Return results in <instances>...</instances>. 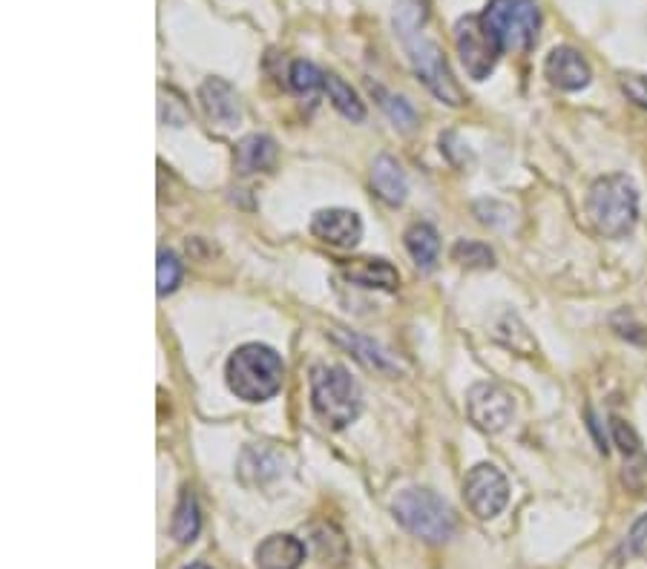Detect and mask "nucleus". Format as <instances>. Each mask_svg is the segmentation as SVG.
I'll return each instance as SVG.
<instances>
[{"instance_id":"1","label":"nucleus","mask_w":647,"mask_h":569,"mask_svg":"<svg viewBox=\"0 0 647 569\" xmlns=\"http://www.w3.org/2000/svg\"><path fill=\"white\" fill-rule=\"evenodd\" d=\"M286 378V365L279 360L274 348L259 346V342H247L240 346L228 357L224 365V380L240 400L245 403H265L282 388Z\"/></svg>"},{"instance_id":"2","label":"nucleus","mask_w":647,"mask_h":569,"mask_svg":"<svg viewBox=\"0 0 647 569\" xmlns=\"http://www.w3.org/2000/svg\"><path fill=\"white\" fill-rule=\"evenodd\" d=\"M587 216L596 231L608 239H622L639 222V190L624 173L596 178L587 193Z\"/></svg>"},{"instance_id":"3","label":"nucleus","mask_w":647,"mask_h":569,"mask_svg":"<svg viewBox=\"0 0 647 569\" xmlns=\"http://www.w3.org/2000/svg\"><path fill=\"white\" fill-rule=\"evenodd\" d=\"M311 408L328 429H346L348 423H355L362 408L360 385L343 365H314L311 369Z\"/></svg>"},{"instance_id":"4","label":"nucleus","mask_w":647,"mask_h":569,"mask_svg":"<svg viewBox=\"0 0 647 569\" xmlns=\"http://www.w3.org/2000/svg\"><path fill=\"white\" fill-rule=\"evenodd\" d=\"M392 512L403 530L412 532L415 538L426 544H447L455 535V515L449 503L429 489H406L394 498Z\"/></svg>"},{"instance_id":"5","label":"nucleus","mask_w":647,"mask_h":569,"mask_svg":"<svg viewBox=\"0 0 647 569\" xmlns=\"http://www.w3.org/2000/svg\"><path fill=\"white\" fill-rule=\"evenodd\" d=\"M481 18L504 53H530L539 40L541 9L535 0H489Z\"/></svg>"},{"instance_id":"6","label":"nucleus","mask_w":647,"mask_h":569,"mask_svg":"<svg viewBox=\"0 0 647 569\" xmlns=\"http://www.w3.org/2000/svg\"><path fill=\"white\" fill-rule=\"evenodd\" d=\"M403 44H406L408 61L415 67L417 78L426 84V90L438 101L449 104V107H461L463 90L458 86L455 76L449 70L447 58H443L438 44L424 38V35H412V38L403 40Z\"/></svg>"},{"instance_id":"7","label":"nucleus","mask_w":647,"mask_h":569,"mask_svg":"<svg viewBox=\"0 0 647 569\" xmlns=\"http://www.w3.org/2000/svg\"><path fill=\"white\" fill-rule=\"evenodd\" d=\"M455 49L472 81H486L501 58V44L481 15H466L455 24Z\"/></svg>"},{"instance_id":"8","label":"nucleus","mask_w":647,"mask_h":569,"mask_svg":"<svg viewBox=\"0 0 647 569\" xmlns=\"http://www.w3.org/2000/svg\"><path fill=\"white\" fill-rule=\"evenodd\" d=\"M463 500L472 509V515H478L481 521L501 515L509 503L507 477L493 463H478L463 480Z\"/></svg>"},{"instance_id":"9","label":"nucleus","mask_w":647,"mask_h":569,"mask_svg":"<svg viewBox=\"0 0 647 569\" xmlns=\"http://www.w3.org/2000/svg\"><path fill=\"white\" fill-rule=\"evenodd\" d=\"M466 415L472 426L486 434H498L507 429L516 417V403L509 397L507 388L498 383H475L466 394Z\"/></svg>"},{"instance_id":"10","label":"nucleus","mask_w":647,"mask_h":569,"mask_svg":"<svg viewBox=\"0 0 647 569\" xmlns=\"http://www.w3.org/2000/svg\"><path fill=\"white\" fill-rule=\"evenodd\" d=\"M544 76L553 86L564 90V93H578L590 84L593 70L578 49L573 47H555L544 61Z\"/></svg>"},{"instance_id":"11","label":"nucleus","mask_w":647,"mask_h":569,"mask_svg":"<svg viewBox=\"0 0 647 569\" xmlns=\"http://www.w3.org/2000/svg\"><path fill=\"white\" fill-rule=\"evenodd\" d=\"M311 233H314L320 242L332 247H355L362 236V222L355 210L346 208H328L314 213L311 219Z\"/></svg>"},{"instance_id":"12","label":"nucleus","mask_w":647,"mask_h":569,"mask_svg":"<svg viewBox=\"0 0 647 569\" xmlns=\"http://www.w3.org/2000/svg\"><path fill=\"white\" fill-rule=\"evenodd\" d=\"M199 101L208 121H213L216 127H222V130L236 127V124L242 121L240 95H236V90H233L228 81H222V78H208V81L199 86Z\"/></svg>"},{"instance_id":"13","label":"nucleus","mask_w":647,"mask_h":569,"mask_svg":"<svg viewBox=\"0 0 647 569\" xmlns=\"http://www.w3.org/2000/svg\"><path fill=\"white\" fill-rule=\"evenodd\" d=\"M339 274L348 282L360 284V288H378V291H397V284H401V274L385 259L339 262Z\"/></svg>"},{"instance_id":"14","label":"nucleus","mask_w":647,"mask_h":569,"mask_svg":"<svg viewBox=\"0 0 647 569\" xmlns=\"http://www.w3.org/2000/svg\"><path fill=\"white\" fill-rule=\"evenodd\" d=\"M277 164V141L263 132H251L236 144L233 150V167L242 176H251V173H265Z\"/></svg>"},{"instance_id":"15","label":"nucleus","mask_w":647,"mask_h":569,"mask_svg":"<svg viewBox=\"0 0 647 569\" xmlns=\"http://www.w3.org/2000/svg\"><path fill=\"white\" fill-rule=\"evenodd\" d=\"M254 558L259 569H300L305 561V544L293 535H268L256 546Z\"/></svg>"},{"instance_id":"16","label":"nucleus","mask_w":647,"mask_h":569,"mask_svg":"<svg viewBox=\"0 0 647 569\" xmlns=\"http://www.w3.org/2000/svg\"><path fill=\"white\" fill-rule=\"evenodd\" d=\"M328 337H332L337 346L346 348V351H351V355H355V360H360L366 369L380 371V374H397V362L385 355L383 348H380L374 339L360 337V334H351V332H343V328H332V332H328Z\"/></svg>"},{"instance_id":"17","label":"nucleus","mask_w":647,"mask_h":569,"mask_svg":"<svg viewBox=\"0 0 647 569\" xmlns=\"http://www.w3.org/2000/svg\"><path fill=\"white\" fill-rule=\"evenodd\" d=\"M371 185H374V193H378L380 199H383L385 205H392V208H397V205L406 201V173H403V167L392 155H378V159H374V164H371Z\"/></svg>"},{"instance_id":"18","label":"nucleus","mask_w":647,"mask_h":569,"mask_svg":"<svg viewBox=\"0 0 647 569\" xmlns=\"http://www.w3.org/2000/svg\"><path fill=\"white\" fill-rule=\"evenodd\" d=\"M282 475V457L268 446H247L240 461V477L247 486H263L265 480Z\"/></svg>"},{"instance_id":"19","label":"nucleus","mask_w":647,"mask_h":569,"mask_svg":"<svg viewBox=\"0 0 647 569\" xmlns=\"http://www.w3.org/2000/svg\"><path fill=\"white\" fill-rule=\"evenodd\" d=\"M406 251L420 270H431L438 265L440 236L431 224H412L406 231Z\"/></svg>"},{"instance_id":"20","label":"nucleus","mask_w":647,"mask_h":569,"mask_svg":"<svg viewBox=\"0 0 647 569\" xmlns=\"http://www.w3.org/2000/svg\"><path fill=\"white\" fill-rule=\"evenodd\" d=\"M201 530V515H199V503H196V495L190 489L182 492L176 503V512H173V523H170V532L178 544H193L199 538Z\"/></svg>"},{"instance_id":"21","label":"nucleus","mask_w":647,"mask_h":569,"mask_svg":"<svg viewBox=\"0 0 647 569\" xmlns=\"http://www.w3.org/2000/svg\"><path fill=\"white\" fill-rule=\"evenodd\" d=\"M323 86H325V93H328V101H332L339 116L351 118V121H362V118H366V107H362L360 95H357L355 90L343 81V78L328 72V76L323 78Z\"/></svg>"},{"instance_id":"22","label":"nucleus","mask_w":647,"mask_h":569,"mask_svg":"<svg viewBox=\"0 0 647 569\" xmlns=\"http://www.w3.org/2000/svg\"><path fill=\"white\" fill-rule=\"evenodd\" d=\"M429 18V0H394V30L403 40L420 35V26Z\"/></svg>"},{"instance_id":"23","label":"nucleus","mask_w":647,"mask_h":569,"mask_svg":"<svg viewBox=\"0 0 647 569\" xmlns=\"http://www.w3.org/2000/svg\"><path fill=\"white\" fill-rule=\"evenodd\" d=\"M452 259H455L458 265H463V268L486 270L495 265V254L489 247L481 245V242H466V239H461V242L452 247Z\"/></svg>"},{"instance_id":"24","label":"nucleus","mask_w":647,"mask_h":569,"mask_svg":"<svg viewBox=\"0 0 647 569\" xmlns=\"http://www.w3.org/2000/svg\"><path fill=\"white\" fill-rule=\"evenodd\" d=\"M182 282V262H178L176 254L170 251H162L159 254V262H155V284H159V297H167L173 293Z\"/></svg>"},{"instance_id":"25","label":"nucleus","mask_w":647,"mask_h":569,"mask_svg":"<svg viewBox=\"0 0 647 569\" xmlns=\"http://www.w3.org/2000/svg\"><path fill=\"white\" fill-rule=\"evenodd\" d=\"M323 72L316 70L311 61H293L291 72H288V84H291L293 93L311 95L316 93V86H323Z\"/></svg>"},{"instance_id":"26","label":"nucleus","mask_w":647,"mask_h":569,"mask_svg":"<svg viewBox=\"0 0 647 569\" xmlns=\"http://www.w3.org/2000/svg\"><path fill=\"white\" fill-rule=\"evenodd\" d=\"M378 95H380V98H383V101H380V104H383L385 113L392 116L394 124H401L403 130H412V127H415V109L408 107L406 101L394 98V95H385L383 90H378Z\"/></svg>"},{"instance_id":"27","label":"nucleus","mask_w":647,"mask_h":569,"mask_svg":"<svg viewBox=\"0 0 647 569\" xmlns=\"http://www.w3.org/2000/svg\"><path fill=\"white\" fill-rule=\"evenodd\" d=\"M622 93L636 104V107L647 109V76H636V72H622L619 76Z\"/></svg>"},{"instance_id":"28","label":"nucleus","mask_w":647,"mask_h":569,"mask_svg":"<svg viewBox=\"0 0 647 569\" xmlns=\"http://www.w3.org/2000/svg\"><path fill=\"white\" fill-rule=\"evenodd\" d=\"M610 431H613V440H616V446L622 449V452L627 454V457L639 454V438H636V431H633L631 426L624 423V420L613 417V420H610Z\"/></svg>"},{"instance_id":"29","label":"nucleus","mask_w":647,"mask_h":569,"mask_svg":"<svg viewBox=\"0 0 647 569\" xmlns=\"http://www.w3.org/2000/svg\"><path fill=\"white\" fill-rule=\"evenodd\" d=\"M613 328L619 332V337H627L633 339V342H642V339H645V334H639V325L633 323L631 311H619V314H613Z\"/></svg>"},{"instance_id":"30","label":"nucleus","mask_w":647,"mask_h":569,"mask_svg":"<svg viewBox=\"0 0 647 569\" xmlns=\"http://www.w3.org/2000/svg\"><path fill=\"white\" fill-rule=\"evenodd\" d=\"M645 546H647V515L633 523L631 535H627V544H624V553L639 555Z\"/></svg>"},{"instance_id":"31","label":"nucleus","mask_w":647,"mask_h":569,"mask_svg":"<svg viewBox=\"0 0 647 569\" xmlns=\"http://www.w3.org/2000/svg\"><path fill=\"white\" fill-rule=\"evenodd\" d=\"M185 569H210L208 564H190V567H185Z\"/></svg>"}]
</instances>
